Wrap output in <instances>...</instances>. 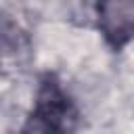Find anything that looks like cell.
Wrapping results in <instances>:
<instances>
[{"instance_id": "obj_1", "label": "cell", "mask_w": 134, "mask_h": 134, "mask_svg": "<svg viewBox=\"0 0 134 134\" xmlns=\"http://www.w3.org/2000/svg\"><path fill=\"white\" fill-rule=\"evenodd\" d=\"M77 124V109L65 94L54 73H44L25 132H69Z\"/></svg>"}, {"instance_id": "obj_2", "label": "cell", "mask_w": 134, "mask_h": 134, "mask_svg": "<svg viewBox=\"0 0 134 134\" xmlns=\"http://www.w3.org/2000/svg\"><path fill=\"white\" fill-rule=\"evenodd\" d=\"M96 27L107 46L119 52L134 40V0H96Z\"/></svg>"}, {"instance_id": "obj_3", "label": "cell", "mask_w": 134, "mask_h": 134, "mask_svg": "<svg viewBox=\"0 0 134 134\" xmlns=\"http://www.w3.org/2000/svg\"><path fill=\"white\" fill-rule=\"evenodd\" d=\"M15 40H17V36H15V29L8 25V21H0V48L13 46Z\"/></svg>"}]
</instances>
